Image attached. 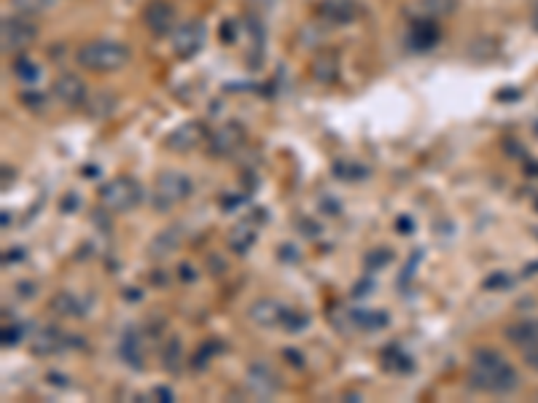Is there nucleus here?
Segmentation results:
<instances>
[{"mask_svg": "<svg viewBox=\"0 0 538 403\" xmlns=\"http://www.w3.org/2000/svg\"><path fill=\"white\" fill-rule=\"evenodd\" d=\"M178 245H181V226H167V229H162V234L154 237L148 250L154 258H159V256H170Z\"/></svg>", "mask_w": 538, "mask_h": 403, "instance_id": "nucleus-17", "label": "nucleus"}, {"mask_svg": "<svg viewBox=\"0 0 538 403\" xmlns=\"http://www.w3.org/2000/svg\"><path fill=\"white\" fill-rule=\"evenodd\" d=\"M130 57L132 51L127 43L108 41V38L86 41L75 49V62L89 73H116L130 62Z\"/></svg>", "mask_w": 538, "mask_h": 403, "instance_id": "nucleus-2", "label": "nucleus"}, {"mask_svg": "<svg viewBox=\"0 0 538 403\" xmlns=\"http://www.w3.org/2000/svg\"><path fill=\"white\" fill-rule=\"evenodd\" d=\"M420 9L425 12L428 20L453 17L458 12V0H420Z\"/></svg>", "mask_w": 538, "mask_h": 403, "instance_id": "nucleus-22", "label": "nucleus"}, {"mask_svg": "<svg viewBox=\"0 0 538 403\" xmlns=\"http://www.w3.org/2000/svg\"><path fill=\"white\" fill-rule=\"evenodd\" d=\"M208 127L202 122H186L181 127H175L167 138H164V148L172 154H189L194 148H200L202 143H208Z\"/></svg>", "mask_w": 538, "mask_h": 403, "instance_id": "nucleus-6", "label": "nucleus"}, {"mask_svg": "<svg viewBox=\"0 0 538 403\" xmlns=\"http://www.w3.org/2000/svg\"><path fill=\"white\" fill-rule=\"evenodd\" d=\"M14 4V9L20 12V14H25V17H38V14H44L49 6H51V0H12Z\"/></svg>", "mask_w": 538, "mask_h": 403, "instance_id": "nucleus-25", "label": "nucleus"}, {"mask_svg": "<svg viewBox=\"0 0 538 403\" xmlns=\"http://www.w3.org/2000/svg\"><path fill=\"white\" fill-rule=\"evenodd\" d=\"M436 41H439V28H436V22L428 20V17L420 20V22L415 25V30H412V43H415V49L425 51V49H431Z\"/></svg>", "mask_w": 538, "mask_h": 403, "instance_id": "nucleus-18", "label": "nucleus"}, {"mask_svg": "<svg viewBox=\"0 0 538 403\" xmlns=\"http://www.w3.org/2000/svg\"><path fill=\"white\" fill-rule=\"evenodd\" d=\"M318 12L323 20H328L334 25H347L361 17V6H358L355 0H323Z\"/></svg>", "mask_w": 538, "mask_h": 403, "instance_id": "nucleus-13", "label": "nucleus"}, {"mask_svg": "<svg viewBox=\"0 0 538 403\" xmlns=\"http://www.w3.org/2000/svg\"><path fill=\"white\" fill-rule=\"evenodd\" d=\"M194 186L189 180V175L184 172H175V170H167L156 178V186H154V208L159 213H167L172 210L175 205H181L192 196Z\"/></svg>", "mask_w": 538, "mask_h": 403, "instance_id": "nucleus-4", "label": "nucleus"}, {"mask_svg": "<svg viewBox=\"0 0 538 403\" xmlns=\"http://www.w3.org/2000/svg\"><path fill=\"white\" fill-rule=\"evenodd\" d=\"M350 320H352L355 328H361V331H380V328L388 326V315L385 312H364V310H358V312H350Z\"/></svg>", "mask_w": 538, "mask_h": 403, "instance_id": "nucleus-21", "label": "nucleus"}, {"mask_svg": "<svg viewBox=\"0 0 538 403\" xmlns=\"http://www.w3.org/2000/svg\"><path fill=\"white\" fill-rule=\"evenodd\" d=\"M14 73H17L20 81H36V78H38V65H36L33 59L20 57V59L14 62Z\"/></svg>", "mask_w": 538, "mask_h": 403, "instance_id": "nucleus-26", "label": "nucleus"}, {"mask_svg": "<svg viewBox=\"0 0 538 403\" xmlns=\"http://www.w3.org/2000/svg\"><path fill=\"white\" fill-rule=\"evenodd\" d=\"M226 242H229V248H232L234 253H248V250L253 248V242H256V226H250V224H237V226L229 232Z\"/></svg>", "mask_w": 538, "mask_h": 403, "instance_id": "nucleus-20", "label": "nucleus"}, {"mask_svg": "<svg viewBox=\"0 0 538 403\" xmlns=\"http://www.w3.org/2000/svg\"><path fill=\"white\" fill-rule=\"evenodd\" d=\"M530 25H533V30L538 33V4H535L533 12H530Z\"/></svg>", "mask_w": 538, "mask_h": 403, "instance_id": "nucleus-31", "label": "nucleus"}, {"mask_svg": "<svg viewBox=\"0 0 538 403\" xmlns=\"http://www.w3.org/2000/svg\"><path fill=\"white\" fill-rule=\"evenodd\" d=\"M143 22L154 36H170L175 30V9L167 4V0H151L143 12Z\"/></svg>", "mask_w": 538, "mask_h": 403, "instance_id": "nucleus-10", "label": "nucleus"}, {"mask_svg": "<svg viewBox=\"0 0 538 403\" xmlns=\"http://www.w3.org/2000/svg\"><path fill=\"white\" fill-rule=\"evenodd\" d=\"M51 310L57 315H62V318H83V312H86L83 301L75 293H67V290H62V293H57L51 298Z\"/></svg>", "mask_w": 538, "mask_h": 403, "instance_id": "nucleus-16", "label": "nucleus"}, {"mask_svg": "<svg viewBox=\"0 0 538 403\" xmlns=\"http://www.w3.org/2000/svg\"><path fill=\"white\" fill-rule=\"evenodd\" d=\"M140 202H143V186L130 175L114 178L100 188V205L111 213H130Z\"/></svg>", "mask_w": 538, "mask_h": 403, "instance_id": "nucleus-3", "label": "nucleus"}, {"mask_svg": "<svg viewBox=\"0 0 538 403\" xmlns=\"http://www.w3.org/2000/svg\"><path fill=\"white\" fill-rule=\"evenodd\" d=\"M181 358H184V350H181V342H178L175 336L164 344L162 350V363L170 368V371H178V366H181Z\"/></svg>", "mask_w": 538, "mask_h": 403, "instance_id": "nucleus-24", "label": "nucleus"}, {"mask_svg": "<svg viewBox=\"0 0 538 403\" xmlns=\"http://www.w3.org/2000/svg\"><path fill=\"white\" fill-rule=\"evenodd\" d=\"M151 395L159 398V400H172V390H170V387H154Z\"/></svg>", "mask_w": 538, "mask_h": 403, "instance_id": "nucleus-29", "label": "nucleus"}, {"mask_svg": "<svg viewBox=\"0 0 538 403\" xmlns=\"http://www.w3.org/2000/svg\"><path fill=\"white\" fill-rule=\"evenodd\" d=\"M122 358L132 366V368H140L143 366V347H140V339L135 334H127L122 339V347H119Z\"/></svg>", "mask_w": 538, "mask_h": 403, "instance_id": "nucleus-23", "label": "nucleus"}, {"mask_svg": "<svg viewBox=\"0 0 538 403\" xmlns=\"http://www.w3.org/2000/svg\"><path fill=\"white\" fill-rule=\"evenodd\" d=\"M38 38V30L33 25L30 17L25 14H14L6 17L4 25H0V43H4V54H22L25 49H30Z\"/></svg>", "mask_w": 538, "mask_h": 403, "instance_id": "nucleus-5", "label": "nucleus"}, {"mask_svg": "<svg viewBox=\"0 0 538 403\" xmlns=\"http://www.w3.org/2000/svg\"><path fill=\"white\" fill-rule=\"evenodd\" d=\"M67 347V336L57 328H41L33 339H30V352L38 358H51L59 355Z\"/></svg>", "mask_w": 538, "mask_h": 403, "instance_id": "nucleus-14", "label": "nucleus"}, {"mask_svg": "<svg viewBox=\"0 0 538 403\" xmlns=\"http://www.w3.org/2000/svg\"><path fill=\"white\" fill-rule=\"evenodd\" d=\"M248 318L256 326H264V328H269V326H286L289 310H283V304H278L275 298H258V301H253V304H250Z\"/></svg>", "mask_w": 538, "mask_h": 403, "instance_id": "nucleus-11", "label": "nucleus"}, {"mask_svg": "<svg viewBox=\"0 0 538 403\" xmlns=\"http://www.w3.org/2000/svg\"><path fill=\"white\" fill-rule=\"evenodd\" d=\"M469 384L490 395H511L519 387L517 368L495 350H477L469 366Z\"/></svg>", "mask_w": 538, "mask_h": 403, "instance_id": "nucleus-1", "label": "nucleus"}, {"mask_svg": "<svg viewBox=\"0 0 538 403\" xmlns=\"http://www.w3.org/2000/svg\"><path fill=\"white\" fill-rule=\"evenodd\" d=\"M248 387L261 398H273L281 390V376L264 363H253L248 368Z\"/></svg>", "mask_w": 538, "mask_h": 403, "instance_id": "nucleus-12", "label": "nucleus"}, {"mask_svg": "<svg viewBox=\"0 0 538 403\" xmlns=\"http://www.w3.org/2000/svg\"><path fill=\"white\" fill-rule=\"evenodd\" d=\"M20 342V328H4V344H17Z\"/></svg>", "mask_w": 538, "mask_h": 403, "instance_id": "nucleus-28", "label": "nucleus"}, {"mask_svg": "<svg viewBox=\"0 0 538 403\" xmlns=\"http://www.w3.org/2000/svg\"><path fill=\"white\" fill-rule=\"evenodd\" d=\"M245 143V130L237 122H226L208 138V148L213 156H229Z\"/></svg>", "mask_w": 538, "mask_h": 403, "instance_id": "nucleus-9", "label": "nucleus"}, {"mask_svg": "<svg viewBox=\"0 0 538 403\" xmlns=\"http://www.w3.org/2000/svg\"><path fill=\"white\" fill-rule=\"evenodd\" d=\"M506 339L519 350L538 347V318H522V320L506 326Z\"/></svg>", "mask_w": 538, "mask_h": 403, "instance_id": "nucleus-15", "label": "nucleus"}, {"mask_svg": "<svg viewBox=\"0 0 538 403\" xmlns=\"http://www.w3.org/2000/svg\"><path fill=\"white\" fill-rule=\"evenodd\" d=\"M313 75H315L320 83L336 81V75H339V59H336V54H318V57L313 59Z\"/></svg>", "mask_w": 538, "mask_h": 403, "instance_id": "nucleus-19", "label": "nucleus"}, {"mask_svg": "<svg viewBox=\"0 0 538 403\" xmlns=\"http://www.w3.org/2000/svg\"><path fill=\"white\" fill-rule=\"evenodd\" d=\"M202 46H205V25L197 22V20L181 25L172 36V49L181 59H192Z\"/></svg>", "mask_w": 538, "mask_h": 403, "instance_id": "nucleus-7", "label": "nucleus"}, {"mask_svg": "<svg viewBox=\"0 0 538 403\" xmlns=\"http://www.w3.org/2000/svg\"><path fill=\"white\" fill-rule=\"evenodd\" d=\"M525 363L533 368V371H538V347H530V350H525Z\"/></svg>", "mask_w": 538, "mask_h": 403, "instance_id": "nucleus-27", "label": "nucleus"}, {"mask_svg": "<svg viewBox=\"0 0 538 403\" xmlns=\"http://www.w3.org/2000/svg\"><path fill=\"white\" fill-rule=\"evenodd\" d=\"M54 97L65 108H83L86 106V83L75 73H62L54 81Z\"/></svg>", "mask_w": 538, "mask_h": 403, "instance_id": "nucleus-8", "label": "nucleus"}, {"mask_svg": "<svg viewBox=\"0 0 538 403\" xmlns=\"http://www.w3.org/2000/svg\"><path fill=\"white\" fill-rule=\"evenodd\" d=\"M41 99H44L41 94H22V103L30 106V108H38V106H41Z\"/></svg>", "mask_w": 538, "mask_h": 403, "instance_id": "nucleus-30", "label": "nucleus"}]
</instances>
